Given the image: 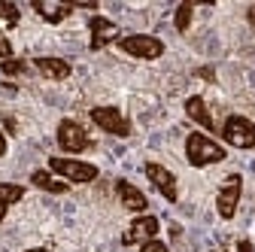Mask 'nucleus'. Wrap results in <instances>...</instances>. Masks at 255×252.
Instances as JSON below:
<instances>
[{"label": "nucleus", "mask_w": 255, "mask_h": 252, "mask_svg": "<svg viewBox=\"0 0 255 252\" xmlns=\"http://www.w3.org/2000/svg\"><path fill=\"white\" fill-rule=\"evenodd\" d=\"M30 182L37 188H43V192H49V195H67V188H70V182H64L52 170H34L30 173Z\"/></svg>", "instance_id": "4468645a"}, {"label": "nucleus", "mask_w": 255, "mask_h": 252, "mask_svg": "<svg viewBox=\"0 0 255 252\" xmlns=\"http://www.w3.org/2000/svg\"><path fill=\"white\" fill-rule=\"evenodd\" d=\"M225 149H222L213 137L201 134V131H191L185 137V158L191 167H207V164H219V161H225Z\"/></svg>", "instance_id": "f257e3e1"}, {"label": "nucleus", "mask_w": 255, "mask_h": 252, "mask_svg": "<svg viewBox=\"0 0 255 252\" xmlns=\"http://www.w3.org/2000/svg\"><path fill=\"white\" fill-rule=\"evenodd\" d=\"M34 12L46 21V24H61L73 12V3H61V0H34Z\"/></svg>", "instance_id": "f8f14e48"}, {"label": "nucleus", "mask_w": 255, "mask_h": 252, "mask_svg": "<svg viewBox=\"0 0 255 252\" xmlns=\"http://www.w3.org/2000/svg\"><path fill=\"white\" fill-rule=\"evenodd\" d=\"M58 146H61L64 152L76 155V152H85V149L91 146V140H88V134H85V128H82L79 122L64 119V122L58 125Z\"/></svg>", "instance_id": "0eeeda50"}, {"label": "nucleus", "mask_w": 255, "mask_h": 252, "mask_svg": "<svg viewBox=\"0 0 255 252\" xmlns=\"http://www.w3.org/2000/svg\"><path fill=\"white\" fill-rule=\"evenodd\" d=\"M185 116L191 119V122H198L204 131H216V122H213V116H210V110H207V104H204V98H198V94H191V98L185 101Z\"/></svg>", "instance_id": "ddd939ff"}, {"label": "nucleus", "mask_w": 255, "mask_h": 252, "mask_svg": "<svg viewBox=\"0 0 255 252\" xmlns=\"http://www.w3.org/2000/svg\"><path fill=\"white\" fill-rule=\"evenodd\" d=\"M119 49L125 55H131V58H143V61H155V58H161L164 55V43L152 37V34H131V37H122L119 40Z\"/></svg>", "instance_id": "20e7f679"}, {"label": "nucleus", "mask_w": 255, "mask_h": 252, "mask_svg": "<svg viewBox=\"0 0 255 252\" xmlns=\"http://www.w3.org/2000/svg\"><path fill=\"white\" fill-rule=\"evenodd\" d=\"M24 252H49V249H40V246H37V249H24Z\"/></svg>", "instance_id": "b1692460"}, {"label": "nucleus", "mask_w": 255, "mask_h": 252, "mask_svg": "<svg viewBox=\"0 0 255 252\" xmlns=\"http://www.w3.org/2000/svg\"><path fill=\"white\" fill-rule=\"evenodd\" d=\"M237 252H252V243H249V240H240V243H237Z\"/></svg>", "instance_id": "4be33fe9"}, {"label": "nucleus", "mask_w": 255, "mask_h": 252, "mask_svg": "<svg viewBox=\"0 0 255 252\" xmlns=\"http://www.w3.org/2000/svg\"><path fill=\"white\" fill-rule=\"evenodd\" d=\"M24 198V185L18 182H0V222L6 219V210Z\"/></svg>", "instance_id": "dca6fc26"}, {"label": "nucleus", "mask_w": 255, "mask_h": 252, "mask_svg": "<svg viewBox=\"0 0 255 252\" xmlns=\"http://www.w3.org/2000/svg\"><path fill=\"white\" fill-rule=\"evenodd\" d=\"M91 122L101 131L113 134V137H131V122H128L116 107H94L91 110Z\"/></svg>", "instance_id": "39448f33"}, {"label": "nucleus", "mask_w": 255, "mask_h": 252, "mask_svg": "<svg viewBox=\"0 0 255 252\" xmlns=\"http://www.w3.org/2000/svg\"><path fill=\"white\" fill-rule=\"evenodd\" d=\"M6 155V137H3V131H0V158Z\"/></svg>", "instance_id": "5701e85b"}, {"label": "nucleus", "mask_w": 255, "mask_h": 252, "mask_svg": "<svg viewBox=\"0 0 255 252\" xmlns=\"http://www.w3.org/2000/svg\"><path fill=\"white\" fill-rule=\"evenodd\" d=\"M49 170L55 176H61L64 182H94L98 179V167L88 164V161H79V158H61V155H55V158H49Z\"/></svg>", "instance_id": "f03ea898"}, {"label": "nucleus", "mask_w": 255, "mask_h": 252, "mask_svg": "<svg viewBox=\"0 0 255 252\" xmlns=\"http://www.w3.org/2000/svg\"><path fill=\"white\" fill-rule=\"evenodd\" d=\"M249 21H252V24H255V9H249Z\"/></svg>", "instance_id": "393cba45"}, {"label": "nucleus", "mask_w": 255, "mask_h": 252, "mask_svg": "<svg viewBox=\"0 0 255 252\" xmlns=\"http://www.w3.org/2000/svg\"><path fill=\"white\" fill-rule=\"evenodd\" d=\"M158 231H161V222H158V216H137L131 225H128V231L122 234V243L125 246H134V243H146V240H155Z\"/></svg>", "instance_id": "6e6552de"}, {"label": "nucleus", "mask_w": 255, "mask_h": 252, "mask_svg": "<svg viewBox=\"0 0 255 252\" xmlns=\"http://www.w3.org/2000/svg\"><path fill=\"white\" fill-rule=\"evenodd\" d=\"M12 58V43L3 37V30H0V61H9Z\"/></svg>", "instance_id": "412c9836"}, {"label": "nucleus", "mask_w": 255, "mask_h": 252, "mask_svg": "<svg viewBox=\"0 0 255 252\" xmlns=\"http://www.w3.org/2000/svg\"><path fill=\"white\" fill-rule=\"evenodd\" d=\"M140 252H170L167 249V243H161V240H146V243H140Z\"/></svg>", "instance_id": "aec40b11"}, {"label": "nucleus", "mask_w": 255, "mask_h": 252, "mask_svg": "<svg viewBox=\"0 0 255 252\" xmlns=\"http://www.w3.org/2000/svg\"><path fill=\"white\" fill-rule=\"evenodd\" d=\"M0 21H3L6 27H15L21 21V9L15 3H6V0H0Z\"/></svg>", "instance_id": "f3484780"}, {"label": "nucleus", "mask_w": 255, "mask_h": 252, "mask_svg": "<svg viewBox=\"0 0 255 252\" xmlns=\"http://www.w3.org/2000/svg\"><path fill=\"white\" fill-rule=\"evenodd\" d=\"M116 195H119L122 207L131 210V213H140V216H143V213L149 210V198L140 192L134 182H128V179H119V182H116Z\"/></svg>", "instance_id": "9d476101"}, {"label": "nucleus", "mask_w": 255, "mask_h": 252, "mask_svg": "<svg viewBox=\"0 0 255 252\" xmlns=\"http://www.w3.org/2000/svg\"><path fill=\"white\" fill-rule=\"evenodd\" d=\"M240 192H243V179L237 173L225 176V182L219 185V195H216V210L222 219H234L237 204H240Z\"/></svg>", "instance_id": "423d86ee"}, {"label": "nucleus", "mask_w": 255, "mask_h": 252, "mask_svg": "<svg viewBox=\"0 0 255 252\" xmlns=\"http://www.w3.org/2000/svg\"><path fill=\"white\" fill-rule=\"evenodd\" d=\"M0 70H3L6 76H21L27 70V64H24V61H18V58H9V61H0Z\"/></svg>", "instance_id": "6ab92c4d"}, {"label": "nucleus", "mask_w": 255, "mask_h": 252, "mask_svg": "<svg viewBox=\"0 0 255 252\" xmlns=\"http://www.w3.org/2000/svg\"><path fill=\"white\" fill-rule=\"evenodd\" d=\"M143 170H146L149 182H152V185L158 188V192H161V198H164V201H170V204H173V201L179 198V192H176V176H173V173H170L167 167H161V164L149 161V164H146Z\"/></svg>", "instance_id": "1a4fd4ad"}, {"label": "nucleus", "mask_w": 255, "mask_h": 252, "mask_svg": "<svg viewBox=\"0 0 255 252\" xmlns=\"http://www.w3.org/2000/svg\"><path fill=\"white\" fill-rule=\"evenodd\" d=\"M34 67L46 76V79H67L70 76V64L64 58H37Z\"/></svg>", "instance_id": "2eb2a0df"}, {"label": "nucleus", "mask_w": 255, "mask_h": 252, "mask_svg": "<svg viewBox=\"0 0 255 252\" xmlns=\"http://www.w3.org/2000/svg\"><path fill=\"white\" fill-rule=\"evenodd\" d=\"M88 30H91V49H94V52L104 49V46L113 43V40H119V27H116L110 18H104V15H94V18L88 21Z\"/></svg>", "instance_id": "9b49d317"}, {"label": "nucleus", "mask_w": 255, "mask_h": 252, "mask_svg": "<svg viewBox=\"0 0 255 252\" xmlns=\"http://www.w3.org/2000/svg\"><path fill=\"white\" fill-rule=\"evenodd\" d=\"M222 140L234 149H255V125L246 116H228L222 125Z\"/></svg>", "instance_id": "7ed1b4c3"}, {"label": "nucleus", "mask_w": 255, "mask_h": 252, "mask_svg": "<svg viewBox=\"0 0 255 252\" xmlns=\"http://www.w3.org/2000/svg\"><path fill=\"white\" fill-rule=\"evenodd\" d=\"M173 24H176L179 34H185L188 24H191V3H179V6H176V18H173Z\"/></svg>", "instance_id": "a211bd4d"}]
</instances>
